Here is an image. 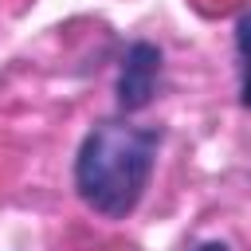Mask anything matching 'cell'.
<instances>
[{"instance_id": "3", "label": "cell", "mask_w": 251, "mask_h": 251, "mask_svg": "<svg viewBox=\"0 0 251 251\" xmlns=\"http://www.w3.org/2000/svg\"><path fill=\"white\" fill-rule=\"evenodd\" d=\"M235 55H239V102L251 110V12L235 20Z\"/></svg>"}, {"instance_id": "1", "label": "cell", "mask_w": 251, "mask_h": 251, "mask_svg": "<svg viewBox=\"0 0 251 251\" xmlns=\"http://www.w3.org/2000/svg\"><path fill=\"white\" fill-rule=\"evenodd\" d=\"M157 149H161L157 126H133L126 122V114L98 122L82 137L75 157L78 200L106 220H126L149 188Z\"/></svg>"}, {"instance_id": "4", "label": "cell", "mask_w": 251, "mask_h": 251, "mask_svg": "<svg viewBox=\"0 0 251 251\" xmlns=\"http://www.w3.org/2000/svg\"><path fill=\"white\" fill-rule=\"evenodd\" d=\"M188 251H231L224 239H204V243H196V247H188Z\"/></svg>"}, {"instance_id": "2", "label": "cell", "mask_w": 251, "mask_h": 251, "mask_svg": "<svg viewBox=\"0 0 251 251\" xmlns=\"http://www.w3.org/2000/svg\"><path fill=\"white\" fill-rule=\"evenodd\" d=\"M161 82V47L157 43H129L118 67V82H114V98H118V114H141Z\"/></svg>"}]
</instances>
